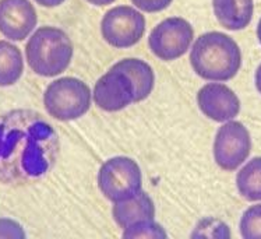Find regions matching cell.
<instances>
[{
    "label": "cell",
    "instance_id": "6da1fadb",
    "mask_svg": "<svg viewBox=\"0 0 261 239\" xmlns=\"http://www.w3.org/2000/svg\"><path fill=\"white\" fill-rule=\"evenodd\" d=\"M28 112H14L7 115L0 125V155L6 154L13 161L5 174L34 178L45 174L58 154L56 133L48 123L30 116Z\"/></svg>",
    "mask_w": 261,
    "mask_h": 239
},
{
    "label": "cell",
    "instance_id": "7a4b0ae2",
    "mask_svg": "<svg viewBox=\"0 0 261 239\" xmlns=\"http://www.w3.org/2000/svg\"><path fill=\"white\" fill-rule=\"evenodd\" d=\"M193 70L208 81H229L242 67V52L234 39L224 32H205L190 51Z\"/></svg>",
    "mask_w": 261,
    "mask_h": 239
},
{
    "label": "cell",
    "instance_id": "3957f363",
    "mask_svg": "<svg viewBox=\"0 0 261 239\" xmlns=\"http://www.w3.org/2000/svg\"><path fill=\"white\" fill-rule=\"evenodd\" d=\"M73 43L69 35L56 27H39L25 45V59L30 69L42 77L63 73L73 59Z\"/></svg>",
    "mask_w": 261,
    "mask_h": 239
},
{
    "label": "cell",
    "instance_id": "277c9868",
    "mask_svg": "<svg viewBox=\"0 0 261 239\" xmlns=\"http://www.w3.org/2000/svg\"><path fill=\"white\" fill-rule=\"evenodd\" d=\"M43 105L54 119L62 122L80 119L91 108L90 87L74 77L55 80L43 92Z\"/></svg>",
    "mask_w": 261,
    "mask_h": 239
},
{
    "label": "cell",
    "instance_id": "5b68a950",
    "mask_svg": "<svg viewBox=\"0 0 261 239\" xmlns=\"http://www.w3.org/2000/svg\"><path fill=\"white\" fill-rule=\"evenodd\" d=\"M98 186L109 202L119 203L137 196L143 187L139 164L128 157H113L98 172Z\"/></svg>",
    "mask_w": 261,
    "mask_h": 239
},
{
    "label": "cell",
    "instance_id": "8992f818",
    "mask_svg": "<svg viewBox=\"0 0 261 239\" xmlns=\"http://www.w3.org/2000/svg\"><path fill=\"white\" fill-rule=\"evenodd\" d=\"M194 38L192 24L181 17H169L149 34L148 45L156 58L171 62L181 58L190 49Z\"/></svg>",
    "mask_w": 261,
    "mask_h": 239
},
{
    "label": "cell",
    "instance_id": "52a82bcc",
    "mask_svg": "<svg viewBox=\"0 0 261 239\" xmlns=\"http://www.w3.org/2000/svg\"><path fill=\"white\" fill-rule=\"evenodd\" d=\"M101 32L103 39L113 48H130L139 43L144 35L145 18L130 6H117L103 16Z\"/></svg>",
    "mask_w": 261,
    "mask_h": 239
},
{
    "label": "cell",
    "instance_id": "ba28073f",
    "mask_svg": "<svg viewBox=\"0 0 261 239\" xmlns=\"http://www.w3.org/2000/svg\"><path fill=\"white\" fill-rule=\"evenodd\" d=\"M250 151V133L243 123L228 121L218 129L214 141V158L221 170L236 171L249 158Z\"/></svg>",
    "mask_w": 261,
    "mask_h": 239
},
{
    "label": "cell",
    "instance_id": "9c48e42d",
    "mask_svg": "<svg viewBox=\"0 0 261 239\" xmlns=\"http://www.w3.org/2000/svg\"><path fill=\"white\" fill-rule=\"evenodd\" d=\"M92 97L102 111H122L130 104H136V87L127 73L112 66L95 83Z\"/></svg>",
    "mask_w": 261,
    "mask_h": 239
},
{
    "label": "cell",
    "instance_id": "30bf717a",
    "mask_svg": "<svg viewBox=\"0 0 261 239\" xmlns=\"http://www.w3.org/2000/svg\"><path fill=\"white\" fill-rule=\"evenodd\" d=\"M38 22L30 0H0V34L10 41H24Z\"/></svg>",
    "mask_w": 261,
    "mask_h": 239
},
{
    "label": "cell",
    "instance_id": "8fae6325",
    "mask_svg": "<svg viewBox=\"0 0 261 239\" xmlns=\"http://www.w3.org/2000/svg\"><path fill=\"white\" fill-rule=\"evenodd\" d=\"M198 108L215 122H228L239 115L240 101L228 85L214 81L208 83L197 94Z\"/></svg>",
    "mask_w": 261,
    "mask_h": 239
},
{
    "label": "cell",
    "instance_id": "7c38bea8",
    "mask_svg": "<svg viewBox=\"0 0 261 239\" xmlns=\"http://www.w3.org/2000/svg\"><path fill=\"white\" fill-rule=\"evenodd\" d=\"M112 216L115 223L122 229H126L144 220H154L155 206L151 197L145 192H140L137 196L124 202L113 203Z\"/></svg>",
    "mask_w": 261,
    "mask_h": 239
},
{
    "label": "cell",
    "instance_id": "4fadbf2b",
    "mask_svg": "<svg viewBox=\"0 0 261 239\" xmlns=\"http://www.w3.org/2000/svg\"><path fill=\"white\" fill-rule=\"evenodd\" d=\"M213 7L219 24L230 31L246 28L254 13L253 0H213Z\"/></svg>",
    "mask_w": 261,
    "mask_h": 239
},
{
    "label": "cell",
    "instance_id": "5bb4252c",
    "mask_svg": "<svg viewBox=\"0 0 261 239\" xmlns=\"http://www.w3.org/2000/svg\"><path fill=\"white\" fill-rule=\"evenodd\" d=\"M113 66L127 73L132 79L136 87V102H141L148 98L155 84L154 70L151 69L148 63L140 59H123Z\"/></svg>",
    "mask_w": 261,
    "mask_h": 239
},
{
    "label": "cell",
    "instance_id": "9a60e30c",
    "mask_svg": "<svg viewBox=\"0 0 261 239\" xmlns=\"http://www.w3.org/2000/svg\"><path fill=\"white\" fill-rule=\"evenodd\" d=\"M24 71V59L16 45L0 41V87L16 84Z\"/></svg>",
    "mask_w": 261,
    "mask_h": 239
},
{
    "label": "cell",
    "instance_id": "2e32d148",
    "mask_svg": "<svg viewBox=\"0 0 261 239\" xmlns=\"http://www.w3.org/2000/svg\"><path fill=\"white\" fill-rule=\"evenodd\" d=\"M236 186L243 199L247 202L261 200V157L250 159L238 172Z\"/></svg>",
    "mask_w": 261,
    "mask_h": 239
},
{
    "label": "cell",
    "instance_id": "e0dca14e",
    "mask_svg": "<svg viewBox=\"0 0 261 239\" xmlns=\"http://www.w3.org/2000/svg\"><path fill=\"white\" fill-rule=\"evenodd\" d=\"M123 238L133 239V238H149V239H164L166 238L165 229L161 227L160 224L155 223L154 220H144L133 225H130L126 229H123Z\"/></svg>",
    "mask_w": 261,
    "mask_h": 239
},
{
    "label": "cell",
    "instance_id": "ac0fdd59",
    "mask_svg": "<svg viewBox=\"0 0 261 239\" xmlns=\"http://www.w3.org/2000/svg\"><path fill=\"white\" fill-rule=\"evenodd\" d=\"M239 228L245 239H261V204L251 206L243 212Z\"/></svg>",
    "mask_w": 261,
    "mask_h": 239
},
{
    "label": "cell",
    "instance_id": "d6986e66",
    "mask_svg": "<svg viewBox=\"0 0 261 239\" xmlns=\"http://www.w3.org/2000/svg\"><path fill=\"white\" fill-rule=\"evenodd\" d=\"M24 239L25 232L20 224L10 218H0V239Z\"/></svg>",
    "mask_w": 261,
    "mask_h": 239
},
{
    "label": "cell",
    "instance_id": "ffe728a7",
    "mask_svg": "<svg viewBox=\"0 0 261 239\" xmlns=\"http://www.w3.org/2000/svg\"><path fill=\"white\" fill-rule=\"evenodd\" d=\"M132 3L145 13H158L165 10L172 3V0H132Z\"/></svg>",
    "mask_w": 261,
    "mask_h": 239
},
{
    "label": "cell",
    "instance_id": "44dd1931",
    "mask_svg": "<svg viewBox=\"0 0 261 239\" xmlns=\"http://www.w3.org/2000/svg\"><path fill=\"white\" fill-rule=\"evenodd\" d=\"M35 2L42 7H58V6L63 5L66 0H35Z\"/></svg>",
    "mask_w": 261,
    "mask_h": 239
},
{
    "label": "cell",
    "instance_id": "7402d4cb",
    "mask_svg": "<svg viewBox=\"0 0 261 239\" xmlns=\"http://www.w3.org/2000/svg\"><path fill=\"white\" fill-rule=\"evenodd\" d=\"M254 81H256V88L257 91L261 94V64L257 67L256 76H254Z\"/></svg>",
    "mask_w": 261,
    "mask_h": 239
},
{
    "label": "cell",
    "instance_id": "603a6c76",
    "mask_svg": "<svg viewBox=\"0 0 261 239\" xmlns=\"http://www.w3.org/2000/svg\"><path fill=\"white\" fill-rule=\"evenodd\" d=\"M87 2L94 6H108L112 5L113 2H116V0H87Z\"/></svg>",
    "mask_w": 261,
    "mask_h": 239
},
{
    "label": "cell",
    "instance_id": "cb8c5ba5",
    "mask_svg": "<svg viewBox=\"0 0 261 239\" xmlns=\"http://www.w3.org/2000/svg\"><path fill=\"white\" fill-rule=\"evenodd\" d=\"M257 38H258V41L261 43V18L260 21H258V26H257Z\"/></svg>",
    "mask_w": 261,
    "mask_h": 239
}]
</instances>
